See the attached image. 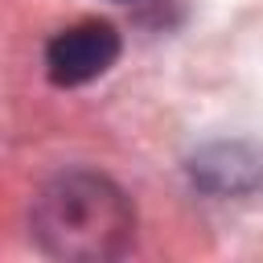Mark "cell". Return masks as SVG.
Instances as JSON below:
<instances>
[{
  "label": "cell",
  "mask_w": 263,
  "mask_h": 263,
  "mask_svg": "<svg viewBox=\"0 0 263 263\" xmlns=\"http://www.w3.org/2000/svg\"><path fill=\"white\" fill-rule=\"evenodd\" d=\"M119 58V33L107 21H78L49 37L45 45V74L53 86H82L107 74Z\"/></svg>",
  "instance_id": "obj_2"
},
{
  "label": "cell",
  "mask_w": 263,
  "mask_h": 263,
  "mask_svg": "<svg viewBox=\"0 0 263 263\" xmlns=\"http://www.w3.org/2000/svg\"><path fill=\"white\" fill-rule=\"evenodd\" d=\"M136 214L103 173H62L33 201V238L58 259H115L127 251Z\"/></svg>",
  "instance_id": "obj_1"
}]
</instances>
